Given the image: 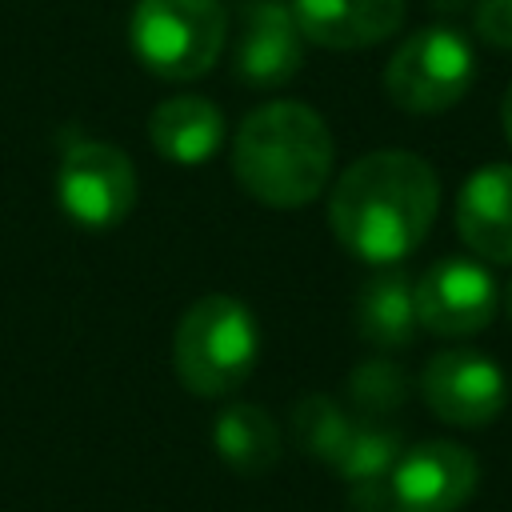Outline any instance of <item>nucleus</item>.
Here are the masks:
<instances>
[{"instance_id":"nucleus-1","label":"nucleus","mask_w":512,"mask_h":512,"mask_svg":"<svg viewBox=\"0 0 512 512\" xmlns=\"http://www.w3.org/2000/svg\"><path fill=\"white\" fill-rule=\"evenodd\" d=\"M440 208V176L404 148L352 160L328 192L332 236L368 264H396L416 252Z\"/></svg>"},{"instance_id":"nucleus-2","label":"nucleus","mask_w":512,"mask_h":512,"mask_svg":"<svg viewBox=\"0 0 512 512\" xmlns=\"http://www.w3.org/2000/svg\"><path fill=\"white\" fill-rule=\"evenodd\" d=\"M332 156V132L316 108L272 100L244 116L232 144V172L252 200L300 208L328 188Z\"/></svg>"},{"instance_id":"nucleus-3","label":"nucleus","mask_w":512,"mask_h":512,"mask_svg":"<svg viewBox=\"0 0 512 512\" xmlns=\"http://www.w3.org/2000/svg\"><path fill=\"white\" fill-rule=\"evenodd\" d=\"M260 356V328L248 304L236 296L212 292L200 296L176 324L172 336V368L192 396L220 400L236 392Z\"/></svg>"},{"instance_id":"nucleus-4","label":"nucleus","mask_w":512,"mask_h":512,"mask_svg":"<svg viewBox=\"0 0 512 512\" xmlns=\"http://www.w3.org/2000/svg\"><path fill=\"white\" fill-rule=\"evenodd\" d=\"M128 40L152 76L196 80L228 44V12L220 0H136Z\"/></svg>"},{"instance_id":"nucleus-5","label":"nucleus","mask_w":512,"mask_h":512,"mask_svg":"<svg viewBox=\"0 0 512 512\" xmlns=\"http://www.w3.org/2000/svg\"><path fill=\"white\" fill-rule=\"evenodd\" d=\"M476 80V52L452 24H428L400 40L384 68V92L412 116L448 112Z\"/></svg>"},{"instance_id":"nucleus-6","label":"nucleus","mask_w":512,"mask_h":512,"mask_svg":"<svg viewBox=\"0 0 512 512\" xmlns=\"http://www.w3.org/2000/svg\"><path fill=\"white\" fill-rule=\"evenodd\" d=\"M56 196L72 224L104 232L136 208V168L124 148L108 140H72L56 168Z\"/></svg>"},{"instance_id":"nucleus-7","label":"nucleus","mask_w":512,"mask_h":512,"mask_svg":"<svg viewBox=\"0 0 512 512\" xmlns=\"http://www.w3.org/2000/svg\"><path fill=\"white\" fill-rule=\"evenodd\" d=\"M416 324L436 336H476L492 324L500 292L492 272L468 256H444L412 284Z\"/></svg>"},{"instance_id":"nucleus-8","label":"nucleus","mask_w":512,"mask_h":512,"mask_svg":"<svg viewBox=\"0 0 512 512\" xmlns=\"http://www.w3.org/2000/svg\"><path fill=\"white\" fill-rule=\"evenodd\" d=\"M420 396L444 424L484 428L504 412L508 384L496 360L476 348H444L420 372Z\"/></svg>"},{"instance_id":"nucleus-9","label":"nucleus","mask_w":512,"mask_h":512,"mask_svg":"<svg viewBox=\"0 0 512 512\" xmlns=\"http://www.w3.org/2000/svg\"><path fill=\"white\" fill-rule=\"evenodd\" d=\"M480 464L464 444L424 440L400 452L388 472V488L400 512H456L472 500Z\"/></svg>"},{"instance_id":"nucleus-10","label":"nucleus","mask_w":512,"mask_h":512,"mask_svg":"<svg viewBox=\"0 0 512 512\" xmlns=\"http://www.w3.org/2000/svg\"><path fill=\"white\" fill-rule=\"evenodd\" d=\"M304 64V36L280 0H248L236 20L232 76L248 88H284Z\"/></svg>"},{"instance_id":"nucleus-11","label":"nucleus","mask_w":512,"mask_h":512,"mask_svg":"<svg viewBox=\"0 0 512 512\" xmlns=\"http://www.w3.org/2000/svg\"><path fill=\"white\" fill-rule=\"evenodd\" d=\"M288 8L304 40L336 52L384 44L404 24V0H292Z\"/></svg>"},{"instance_id":"nucleus-12","label":"nucleus","mask_w":512,"mask_h":512,"mask_svg":"<svg viewBox=\"0 0 512 512\" xmlns=\"http://www.w3.org/2000/svg\"><path fill=\"white\" fill-rule=\"evenodd\" d=\"M456 232L472 256L512 264V164H484L460 184Z\"/></svg>"},{"instance_id":"nucleus-13","label":"nucleus","mask_w":512,"mask_h":512,"mask_svg":"<svg viewBox=\"0 0 512 512\" xmlns=\"http://www.w3.org/2000/svg\"><path fill=\"white\" fill-rule=\"evenodd\" d=\"M148 136H152V148L164 160L196 168V164H204V160H212L220 152V144H224V112L208 96H196V92L168 96V100H160L152 108Z\"/></svg>"},{"instance_id":"nucleus-14","label":"nucleus","mask_w":512,"mask_h":512,"mask_svg":"<svg viewBox=\"0 0 512 512\" xmlns=\"http://www.w3.org/2000/svg\"><path fill=\"white\" fill-rule=\"evenodd\" d=\"M416 300H412V280L404 272H380L360 284L356 292V332L392 352L408 348L416 340Z\"/></svg>"},{"instance_id":"nucleus-15","label":"nucleus","mask_w":512,"mask_h":512,"mask_svg":"<svg viewBox=\"0 0 512 512\" xmlns=\"http://www.w3.org/2000/svg\"><path fill=\"white\" fill-rule=\"evenodd\" d=\"M212 444L220 460L240 476H264L280 460V432L276 420L260 404H228L212 424Z\"/></svg>"},{"instance_id":"nucleus-16","label":"nucleus","mask_w":512,"mask_h":512,"mask_svg":"<svg viewBox=\"0 0 512 512\" xmlns=\"http://www.w3.org/2000/svg\"><path fill=\"white\" fill-rule=\"evenodd\" d=\"M404 444H400V432L384 420H364V424H352L344 444L336 448V456L328 460V468L352 484L360 480H384L392 472V464L400 460Z\"/></svg>"},{"instance_id":"nucleus-17","label":"nucleus","mask_w":512,"mask_h":512,"mask_svg":"<svg viewBox=\"0 0 512 512\" xmlns=\"http://www.w3.org/2000/svg\"><path fill=\"white\" fill-rule=\"evenodd\" d=\"M412 384H408V372L384 356H372V360H360L348 376V400L352 408L364 416V420H384L392 416L396 408H404Z\"/></svg>"},{"instance_id":"nucleus-18","label":"nucleus","mask_w":512,"mask_h":512,"mask_svg":"<svg viewBox=\"0 0 512 512\" xmlns=\"http://www.w3.org/2000/svg\"><path fill=\"white\" fill-rule=\"evenodd\" d=\"M348 428H352V420L344 416V408H336V400H328L320 392L300 396L292 404V436H296V444L304 452H312L316 460H324V464L336 456V448L344 444Z\"/></svg>"},{"instance_id":"nucleus-19","label":"nucleus","mask_w":512,"mask_h":512,"mask_svg":"<svg viewBox=\"0 0 512 512\" xmlns=\"http://www.w3.org/2000/svg\"><path fill=\"white\" fill-rule=\"evenodd\" d=\"M472 24L484 44L512 52V0H476Z\"/></svg>"},{"instance_id":"nucleus-20","label":"nucleus","mask_w":512,"mask_h":512,"mask_svg":"<svg viewBox=\"0 0 512 512\" xmlns=\"http://www.w3.org/2000/svg\"><path fill=\"white\" fill-rule=\"evenodd\" d=\"M500 124H504V136H508V144H512V84H508L504 104H500Z\"/></svg>"},{"instance_id":"nucleus-21","label":"nucleus","mask_w":512,"mask_h":512,"mask_svg":"<svg viewBox=\"0 0 512 512\" xmlns=\"http://www.w3.org/2000/svg\"><path fill=\"white\" fill-rule=\"evenodd\" d=\"M504 312H508V320H512V280H508V288H504Z\"/></svg>"}]
</instances>
